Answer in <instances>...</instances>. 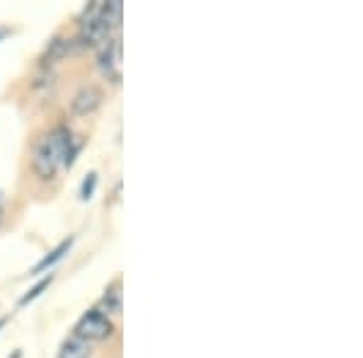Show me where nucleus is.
Returning <instances> with one entry per match:
<instances>
[{
  "mask_svg": "<svg viewBox=\"0 0 363 358\" xmlns=\"http://www.w3.org/2000/svg\"><path fill=\"white\" fill-rule=\"evenodd\" d=\"M99 104H102V90H99L97 85L80 87V90L73 95V99H70V109H73V114H78V116L92 114V111L99 109Z\"/></svg>",
  "mask_w": 363,
  "mask_h": 358,
  "instance_id": "5",
  "label": "nucleus"
},
{
  "mask_svg": "<svg viewBox=\"0 0 363 358\" xmlns=\"http://www.w3.org/2000/svg\"><path fill=\"white\" fill-rule=\"evenodd\" d=\"M66 51H68L66 39H54V42H51V51H46V58H49V61H56V58L66 56Z\"/></svg>",
  "mask_w": 363,
  "mask_h": 358,
  "instance_id": "11",
  "label": "nucleus"
},
{
  "mask_svg": "<svg viewBox=\"0 0 363 358\" xmlns=\"http://www.w3.org/2000/svg\"><path fill=\"white\" fill-rule=\"evenodd\" d=\"M114 334V322L102 310H87L75 325V337L90 342H104Z\"/></svg>",
  "mask_w": 363,
  "mask_h": 358,
  "instance_id": "4",
  "label": "nucleus"
},
{
  "mask_svg": "<svg viewBox=\"0 0 363 358\" xmlns=\"http://www.w3.org/2000/svg\"><path fill=\"white\" fill-rule=\"evenodd\" d=\"M121 303H124V293H121V281H114L107 291H104L102 301H99V310L102 313L121 315Z\"/></svg>",
  "mask_w": 363,
  "mask_h": 358,
  "instance_id": "6",
  "label": "nucleus"
},
{
  "mask_svg": "<svg viewBox=\"0 0 363 358\" xmlns=\"http://www.w3.org/2000/svg\"><path fill=\"white\" fill-rule=\"evenodd\" d=\"M97 68L102 73V78H107L109 83H121L124 75V63H121V37L112 34L102 44L97 46Z\"/></svg>",
  "mask_w": 363,
  "mask_h": 358,
  "instance_id": "3",
  "label": "nucleus"
},
{
  "mask_svg": "<svg viewBox=\"0 0 363 358\" xmlns=\"http://www.w3.org/2000/svg\"><path fill=\"white\" fill-rule=\"evenodd\" d=\"M3 327H5V320H0V330H3Z\"/></svg>",
  "mask_w": 363,
  "mask_h": 358,
  "instance_id": "12",
  "label": "nucleus"
},
{
  "mask_svg": "<svg viewBox=\"0 0 363 358\" xmlns=\"http://www.w3.org/2000/svg\"><path fill=\"white\" fill-rule=\"evenodd\" d=\"M90 354H92L90 344L73 334V337H68L66 342L61 344V351H58L56 358H90Z\"/></svg>",
  "mask_w": 363,
  "mask_h": 358,
  "instance_id": "7",
  "label": "nucleus"
},
{
  "mask_svg": "<svg viewBox=\"0 0 363 358\" xmlns=\"http://www.w3.org/2000/svg\"><path fill=\"white\" fill-rule=\"evenodd\" d=\"M70 247H73V237L63 240V242H61V245H58V247H56L54 252H49V254H46V257H44V259H42V262H39V264H37V267H34V269H32V274H42V272H46V269H51V267H54V264H56V262H61V259H63V257H66V254H68V250H70Z\"/></svg>",
  "mask_w": 363,
  "mask_h": 358,
  "instance_id": "8",
  "label": "nucleus"
},
{
  "mask_svg": "<svg viewBox=\"0 0 363 358\" xmlns=\"http://www.w3.org/2000/svg\"><path fill=\"white\" fill-rule=\"evenodd\" d=\"M97 189V172H90L87 177L83 179V186H80V198L87 201V198H92V194Z\"/></svg>",
  "mask_w": 363,
  "mask_h": 358,
  "instance_id": "10",
  "label": "nucleus"
},
{
  "mask_svg": "<svg viewBox=\"0 0 363 358\" xmlns=\"http://www.w3.org/2000/svg\"><path fill=\"white\" fill-rule=\"evenodd\" d=\"M80 150V143L66 126H56L46 131L37 140L32 152V169L39 179L56 177L61 169L70 167L75 162V155Z\"/></svg>",
  "mask_w": 363,
  "mask_h": 358,
  "instance_id": "1",
  "label": "nucleus"
},
{
  "mask_svg": "<svg viewBox=\"0 0 363 358\" xmlns=\"http://www.w3.org/2000/svg\"><path fill=\"white\" fill-rule=\"evenodd\" d=\"M121 22V0H95L90 8L85 10L83 20H80V42L87 46H99L107 37L116 34Z\"/></svg>",
  "mask_w": 363,
  "mask_h": 358,
  "instance_id": "2",
  "label": "nucleus"
},
{
  "mask_svg": "<svg viewBox=\"0 0 363 358\" xmlns=\"http://www.w3.org/2000/svg\"><path fill=\"white\" fill-rule=\"evenodd\" d=\"M51 281H54V276H46V279H42V281H39V284L37 286H34V289L32 291H29L27 293V296H22V301H20V305H27V303H32V301H37V298L39 296H42V293L46 291V289H49V286H51Z\"/></svg>",
  "mask_w": 363,
  "mask_h": 358,
  "instance_id": "9",
  "label": "nucleus"
}]
</instances>
